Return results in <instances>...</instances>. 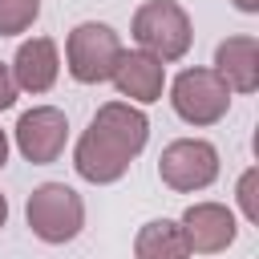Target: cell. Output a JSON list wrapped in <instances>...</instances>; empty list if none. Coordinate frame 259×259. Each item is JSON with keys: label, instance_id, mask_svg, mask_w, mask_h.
<instances>
[{"label": "cell", "instance_id": "cell-1", "mask_svg": "<svg viewBox=\"0 0 259 259\" xmlns=\"http://www.w3.org/2000/svg\"><path fill=\"white\" fill-rule=\"evenodd\" d=\"M146 142H150V117L134 101H105L93 113L89 130L77 138L73 170L93 186H109L125 178L130 162L146 150Z\"/></svg>", "mask_w": 259, "mask_h": 259}, {"label": "cell", "instance_id": "cell-2", "mask_svg": "<svg viewBox=\"0 0 259 259\" xmlns=\"http://www.w3.org/2000/svg\"><path fill=\"white\" fill-rule=\"evenodd\" d=\"M134 40L142 53L158 57L162 65L170 61H182L190 53V40H194V28H190V16L178 0H146L138 12H134V24H130Z\"/></svg>", "mask_w": 259, "mask_h": 259}, {"label": "cell", "instance_id": "cell-3", "mask_svg": "<svg viewBox=\"0 0 259 259\" xmlns=\"http://www.w3.org/2000/svg\"><path fill=\"white\" fill-rule=\"evenodd\" d=\"M24 219L32 227V235L49 247H61V243H73L85 227V202L73 186L65 182H40L28 202H24Z\"/></svg>", "mask_w": 259, "mask_h": 259}, {"label": "cell", "instance_id": "cell-4", "mask_svg": "<svg viewBox=\"0 0 259 259\" xmlns=\"http://www.w3.org/2000/svg\"><path fill=\"white\" fill-rule=\"evenodd\" d=\"M121 57V36L101 24V20H85L69 32L65 40V61H69V73L73 81L81 85H101L113 77V65Z\"/></svg>", "mask_w": 259, "mask_h": 259}, {"label": "cell", "instance_id": "cell-5", "mask_svg": "<svg viewBox=\"0 0 259 259\" xmlns=\"http://www.w3.org/2000/svg\"><path fill=\"white\" fill-rule=\"evenodd\" d=\"M170 105L186 125H214L231 109V85L214 69H182L170 85Z\"/></svg>", "mask_w": 259, "mask_h": 259}, {"label": "cell", "instance_id": "cell-6", "mask_svg": "<svg viewBox=\"0 0 259 259\" xmlns=\"http://www.w3.org/2000/svg\"><path fill=\"white\" fill-rule=\"evenodd\" d=\"M158 174L170 190L190 194V190H206L219 178V150L206 138H178L162 150L158 158Z\"/></svg>", "mask_w": 259, "mask_h": 259}, {"label": "cell", "instance_id": "cell-7", "mask_svg": "<svg viewBox=\"0 0 259 259\" xmlns=\"http://www.w3.org/2000/svg\"><path fill=\"white\" fill-rule=\"evenodd\" d=\"M65 142H69V117L57 105H32L28 113H20V121H16V150L32 166L57 162Z\"/></svg>", "mask_w": 259, "mask_h": 259}, {"label": "cell", "instance_id": "cell-8", "mask_svg": "<svg viewBox=\"0 0 259 259\" xmlns=\"http://www.w3.org/2000/svg\"><path fill=\"white\" fill-rule=\"evenodd\" d=\"M178 227L186 235V247L198 251V255L227 251L235 243V235H239V223H235L231 206H223V202H194V206H186Z\"/></svg>", "mask_w": 259, "mask_h": 259}, {"label": "cell", "instance_id": "cell-9", "mask_svg": "<svg viewBox=\"0 0 259 259\" xmlns=\"http://www.w3.org/2000/svg\"><path fill=\"white\" fill-rule=\"evenodd\" d=\"M109 81H113V85H117V93H121V97H130L134 105H150V101H158V97H162L166 65H162L158 57L142 53V49H134V53H125V49H121V57H117V65H113V77H109Z\"/></svg>", "mask_w": 259, "mask_h": 259}, {"label": "cell", "instance_id": "cell-10", "mask_svg": "<svg viewBox=\"0 0 259 259\" xmlns=\"http://www.w3.org/2000/svg\"><path fill=\"white\" fill-rule=\"evenodd\" d=\"M12 81L16 89L24 93H49L57 85V73H61V57H57V40L53 36H32L16 49L12 57Z\"/></svg>", "mask_w": 259, "mask_h": 259}, {"label": "cell", "instance_id": "cell-11", "mask_svg": "<svg viewBox=\"0 0 259 259\" xmlns=\"http://www.w3.org/2000/svg\"><path fill=\"white\" fill-rule=\"evenodd\" d=\"M214 73L231 85V93H255L259 89V40L227 36L214 49Z\"/></svg>", "mask_w": 259, "mask_h": 259}, {"label": "cell", "instance_id": "cell-12", "mask_svg": "<svg viewBox=\"0 0 259 259\" xmlns=\"http://www.w3.org/2000/svg\"><path fill=\"white\" fill-rule=\"evenodd\" d=\"M134 255L138 259H190V247L174 219H150L134 239Z\"/></svg>", "mask_w": 259, "mask_h": 259}, {"label": "cell", "instance_id": "cell-13", "mask_svg": "<svg viewBox=\"0 0 259 259\" xmlns=\"http://www.w3.org/2000/svg\"><path fill=\"white\" fill-rule=\"evenodd\" d=\"M40 16V0H0V36L28 32Z\"/></svg>", "mask_w": 259, "mask_h": 259}, {"label": "cell", "instance_id": "cell-14", "mask_svg": "<svg viewBox=\"0 0 259 259\" xmlns=\"http://www.w3.org/2000/svg\"><path fill=\"white\" fill-rule=\"evenodd\" d=\"M255 190H259V170H255V166H247V170H243V178H239V186H235V194H239V206H243V219H247V223H259V198H255Z\"/></svg>", "mask_w": 259, "mask_h": 259}, {"label": "cell", "instance_id": "cell-15", "mask_svg": "<svg viewBox=\"0 0 259 259\" xmlns=\"http://www.w3.org/2000/svg\"><path fill=\"white\" fill-rule=\"evenodd\" d=\"M16 81H12V69L8 65H0V109H12V101H16Z\"/></svg>", "mask_w": 259, "mask_h": 259}, {"label": "cell", "instance_id": "cell-16", "mask_svg": "<svg viewBox=\"0 0 259 259\" xmlns=\"http://www.w3.org/2000/svg\"><path fill=\"white\" fill-rule=\"evenodd\" d=\"M239 12H259V0H235Z\"/></svg>", "mask_w": 259, "mask_h": 259}, {"label": "cell", "instance_id": "cell-17", "mask_svg": "<svg viewBox=\"0 0 259 259\" xmlns=\"http://www.w3.org/2000/svg\"><path fill=\"white\" fill-rule=\"evenodd\" d=\"M4 162H8V134L0 130V170H4Z\"/></svg>", "mask_w": 259, "mask_h": 259}, {"label": "cell", "instance_id": "cell-18", "mask_svg": "<svg viewBox=\"0 0 259 259\" xmlns=\"http://www.w3.org/2000/svg\"><path fill=\"white\" fill-rule=\"evenodd\" d=\"M4 223H8V198L0 194V227H4Z\"/></svg>", "mask_w": 259, "mask_h": 259}]
</instances>
